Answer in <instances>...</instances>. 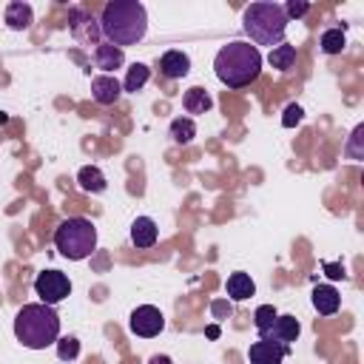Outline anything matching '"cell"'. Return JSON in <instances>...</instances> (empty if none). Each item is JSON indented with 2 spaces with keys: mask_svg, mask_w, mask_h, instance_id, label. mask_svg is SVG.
<instances>
[{
  "mask_svg": "<svg viewBox=\"0 0 364 364\" xmlns=\"http://www.w3.org/2000/svg\"><path fill=\"white\" fill-rule=\"evenodd\" d=\"M182 105H185V111H188V114H205V111H210V108H213V100H210V94H208L205 88L193 85V88H188V91H185Z\"/></svg>",
  "mask_w": 364,
  "mask_h": 364,
  "instance_id": "19",
  "label": "cell"
},
{
  "mask_svg": "<svg viewBox=\"0 0 364 364\" xmlns=\"http://www.w3.org/2000/svg\"><path fill=\"white\" fill-rule=\"evenodd\" d=\"M193 136H196V122H193L191 117H176V119L171 122V139H173L176 145H188Z\"/></svg>",
  "mask_w": 364,
  "mask_h": 364,
  "instance_id": "21",
  "label": "cell"
},
{
  "mask_svg": "<svg viewBox=\"0 0 364 364\" xmlns=\"http://www.w3.org/2000/svg\"><path fill=\"white\" fill-rule=\"evenodd\" d=\"M14 336L28 350H46L60 338V316L48 304H23L14 316Z\"/></svg>",
  "mask_w": 364,
  "mask_h": 364,
  "instance_id": "3",
  "label": "cell"
},
{
  "mask_svg": "<svg viewBox=\"0 0 364 364\" xmlns=\"http://www.w3.org/2000/svg\"><path fill=\"white\" fill-rule=\"evenodd\" d=\"M159 71H162V77H168V80H182V77L191 71V57H188L185 51H179V48H171V51L162 54Z\"/></svg>",
  "mask_w": 364,
  "mask_h": 364,
  "instance_id": "11",
  "label": "cell"
},
{
  "mask_svg": "<svg viewBox=\"0 0 364 364\" xmlns=\"http://www.w3.org/2000/svg\"><path fill=\"white\" fill-rule=\"evenodd\" d=\"M31 20H34V14H31V6H28V3L14 0V3L6 6V26H9V28L23 31V28L31 26Z\"/></svg>",
  "mask_w": 364,
  "mask_h": 364,
  "instance_id": "17",
  "label": "cell"
},
{
  "mask_svg": "<svg viewBox=\"0 0 364 364\" xmlns=\"http://www.w3.org/2000/svg\"><path fill=\"white\" fill-rule=\"evenodd\" d=\"M68 28H71V34H74V40L77 43H82V46H88V43H94V46H100V23L85 11V9H71L68 11Z\"/></svg>",
  "mask_w": 364,
  "mask_h": 364,
  "instance_id": "8",
  "label": "cell"
},
{
  "mask_svg": "<svg viewBox=\"0 0 364 364\" xmlns=\"http://www.w3.org/2000/svg\"><path fill=\"white\" fill-rule=\"evenodd\" d=\"M301 333V324L296 316H276V321L262 333L264 341H273V344H282V347H290Z\"/></svg>",
  "mask_w": 364,
  "mask_h": 364,
  "instance_id": "9",
  "label": "cell"
},
{
  "mask_svg": "<svg viewBox=\"0 0 364 364\" xmlns=\"http://www.w3.org/2000/svg\"><path fill=\"white\" fill-rule=\"evenodd\" d=\"M225 290H228V299H233V301H245V299H250V296L256 293V284H253V279H250L247 273L236 270V273L228 276Z\"/></svg>",
  "mask_w": 364,
  "mask_h": 364,
  "instance_id": "16",
  "label": "cell"
},
{
  "mask_svg": "<svg viewBox=\"0 0 364 364\" xmlns=\"http://www.w3.org/2000/svg\"><path fill=\"white\" fill-rule=\"evenodd\" d=\"M267 63H270L273 68H279V71H287V68H293V63H296V46H290V43H282V46L270 48V54H267Z\"/></svg>",
  "mask_w": 364,
  "mask_h": 364,
  "instance_id": "20",
  "label": "cell"
},
{
  "mask_svg": "<svg viewBox=\"0 0 364 364\" xmlns=\"http://www.w3.org/2000/svg\"><path fill=\"white\" fill-rule=\"evenodd\" d=\"M77 185H80L82 191H88V193H102V191L108 188V179H105V173H102L97 165H85V168H80V173H77Z\"/></svg>",
  "mask_w": 364,
  "mask_h": 364,
  "instance_id": "18",
  "label": "cell"
},
{
  "mask_svg": "<svg viewBox=\"0 0 364 364\" xmlns=\"http://www.w3.org/2000/svg\"><path fill=\"white\" fill-rule=\"evenodd\" d=\"M344 48V28H327L321 34V51L324 54H338Z\"/></svg>",
  "mask_w": 364,
  "mask_h": 364,
  "instance_id": "23",
  "label": "cell"
},
{
  "mask_svg": "<svg viewBox=\"0 0 364 364\" xmlns=\"http://www.w3.org/2000/svg\"><path fill=\"white\" fill-rule=\"evenodd\" d=\"M122 94V85L117 82V77L111 74H100L91 80V97L100 102V105H114Z\"/></svg>",
  "mask_w": 364,
  "mask_h": 364,
  "instance_id": "12",
  "label": "cell"
},
{
  "mask_svg": "<svg viewBox=\"0 0 364 364\" xmlns=\"http://www.w3.org/2000/svg\"><path fill=\"white\" fill-rule=\"evenodd\" d=\"M148 364H173V361H171L168 355H151V358H148Z\"/></svg>",
  "mask_w": 364,
  "mask_h": 364,
  "instance_id": "30",
  "label": "cell"
},
{
  "mask_svg": "<svg viewBox=\"0 0 364 364\" xmlns=\"http://www.w3.org/2000/svg\"><path fill=\"white\" fill-rule=\"evenodd\" d=\"M321 267L327 270V276H330V279H344V267H341L338 262H324Z\"/></svg>",
  "mask_w": 364,
  "mask_h": 364,
  "instance_id": "29",
  "label": "cell"
},
{
  "mask_svg": "<svg viewBox=\"0 0 364 364\" xmlns=\"http://www.w3.org/2000/svg\"><path fill=\"white\" fill-rule=\"evenodd\" d=\"M338 304H341V296L333 284H318L313 290V307L318 310V316H333L338 310Z\"/></svg>",
  "mask_w": 364,
  "mask_h": 364,
  "instance_id": "14",
  "label": "cell"
},
{
  "mask_svg": "<svg viewBox=\"0 0 364 364\" xmlns=\"http://www.w3.org/2000/svg\"><path fill=\"white\" fill-rule=\"evenodd\" d=\"M77 353H80V341H77L74 336L57 338V355H60L63 361H74V358H77Z\"/></svg>",
  "mask_w": 364,
  "mask_h": 364,
  "instance_id": "25",
  "label": "cell"
},
{
  "mask_svg": "<svg viewBox=\"0 0 364 364\" xmlns=\"http://www.w3.org/2000/svg\"><path fill=\"white\" fill-rule=\"evenodd\" d=\"M208 336H210V338H216V336H219V327H216V324H210V327H208Z\"/></svg>",
  "mask_w": 364,
  "mask_h": 364,
  "instance_id": "31",
  "label": "cell"
},
{
  "mask_svg": "<svg viewBox=\"0 0 364 364\" xmlns=\"http://www.w3.org/2000/svg\"><path fill=\"white\" fill-rule=\"evenodd\" d=\"M301 114H304V111H301V105H296V102H290V105L284 108V117H282V125H284V128H296V125L301 122Z\"/></svg>",
  "mask_w": 364,
  "mask_h": 364,
  "instance_id": "26",
  "label": "cell"
},
{
  "mask_svg": "<svg viewBox=\"0 0 364 364\" xmlns=\"http://www.w3.org/2000/svg\"><path fill=\"white\" fill-rule=\"evenodd\" d=\"M100 31L105 37V43L122 48V46H134L145 37L148 31V11L139 0H114L105 3L102 17H100Z\"/></svg>",
  "mask_w": 364,
  "mask_h": 364,
  "instance_id": "1",
  "label": "cell"
},
{
  "mask_svg": "<svg viewBox=\"0 0 364 364\" xmlns=\"http://www.w3.org/2000/svg\"><path fill=\"white\" fill-rule=\"evenodd\" d=\"M156 236H159V230H156V222L151 216H136L134 219V225H131V242L136 247H154L156 245Z\"/></svg>",
  "mask_w": 364,
  "mask_h": 364,
  "instance_id": "13",
  "label": "cell"
},
{
  "mask_svg": "<svg viewBox=\"0 0 364 364\" xmlns=\"http://www.w3.org/2000/svg\"><path fill=\"white\" fill-rule=\"evenodd\" d=\"M361 134H364V125H358V128L353 131V139H350V145H347V154H350L353 159H364V154H361V148H358Z\"/></svg>",
  "mask_w": 364,
  "mask_h": 364,
  "instance_id": "28",
  "label": "cell"
},
{
  "mask_svg": "<svg viewBox=\"0 0 364 364\" xmlns=\"http://www.w3.org/2000/svg\"><path fill=\"white\" fill-rule=\"evenodd\" d=\"M54 245L71 262L88 259L94 253V247H97V228L85 216H71V219H65V222L57 225Z\"/></svg>",
  "mask_w": 364,
  "mask_h": 364,
  "instance_id": "5",
  "label": "cell"
},
{
  "mask_svg": "<svg viewBox=\"0 0 364 364\" xmlns=\"http://www.w3.org/2000/svg\"><path fill=\"white\" fill-rule=\"evenodd\" d=\"M307 11H310V3H304V0H287V6H284L287 20L290 17H304Z\"/></svg>",
  "mask_w": 364,
  "mask_h": 364,
  "instance_id": "27",
  "label": "cell"
},
{
  "mask_svg": "<svg viewBox=\"0 0 364 364\" xmlns=\"http://www.w3.org/2000/svg\"><path fill=\"white\" fill-rule=\"evenodd\" d=\"M34 293L40 296L43 304L54 307V304H60L63 299H68L71 282H68V276L60 273V270H43V273H37V279H34Z\"/></svg>",
  "mask_w": 364,
  "mask_h": 364,
  "instance_id": "6",
  "label": "cell"
},
{
  "mask_svg": "<svg viewBox=\"0 0 364 364\" xmlns=\"http://www.w3.org/2000/svg\"><path fill=\"white\" fill-rule=\"evenodd\" d=\"M276 316H279V313H276V307H273V304H262V307H256V313H253V321H256V330H259V336H262V333H264V330H267V327L276 321Z\"/></svg>",
  "mask_w": 364,
  "mask_h": 364,
  "instance_id": "24",
  "label": "cell"
},
{
  "mask_svg": "<svg viewBox=\"0 0 364 364\" xmlns=\"http://www.w3.org/2000/svg\"><path fill=\"white\" fill-rule=\"evenodd\" d=\"M148 77H151V68L145 65V63H134L131 68H128V74H125V82H122V88L128 91V94H136L145 82H148Z\"/></svg>",
  "mask_w": 364,
  "mask_h": 364,
  "instance_id": "22",
  "label": "cell"
},
{
  "mask_svg": "<svg viewBox=\"0 0 364 364\" xmlns=\"http://www.w3.org/2000/svg\"><path fill=\"white\" fill-rule=\"evenodd\" d=\"M242 26L245 34L256 43V46H282L284 43V31H287V14L282 3H250L242 14Z\"/></svg>",
  "mask_w": 364,
  "mask_h": 364,
  "instance_id": "4",
  "label": "cell"
},
{
  "mask_svg": "<svg viewBox=\"0 0 364 364\" xmlns=\"http://www.w3.org/2000/svg\"><path fill=\"white\" fill-rule=\"evenodd\" d=\"M213 71L219 77L222 85L228 88H245L250 85L259 71H262V54L256 46L245 43V40H233L228 46H222L213 57Z\"/></svg>",
  "mask_w": 364,
  "mask_h": 364,
  "instance_id": "2",
  "label": "cell"
},
{
  "mask_svg": "<svg viewBox=\"0 0 364 364\" xmlns=\"http://www.w3.org/2000/svg\"><path fill=\"white\" fill-rule=\"evenodd\" d=\"M128 327H131V333L139 336V338H154V336L162 333V327H165V316H162V310L154 307V304H139V307L131 313Z\"/></svg>",
  "mask_w": 364,
  "mask_h": 364,
  "instance_id": "7",
  "label": "cell"
},
{
  "mask_svg": "<svg viewBox=\"0 0 364 364\" xmlns=\"http://www.w3.org/2000/svg\"><path fill=\"white\" fill-rule=\"evenodd\" d=\"M94 63H97V68H102L105 74H111L114 68H119L125 63V54H122V48H117L111 43H100L94 48Z\"/></svg>",
  "mask_w": 364,
  "mask_h": 364,
  "instance_id": "15",
  "label": "cell"
},
{
  "mask_svg": "<svg viewBox=\"0 0 364 364\" xmlns=\"http://www.w3.org/2000/svg\"><path fill=\"white\" fill-rule=\"evenodd\" d=\"M290 347H282V344H273V341H253L250 350H247V361L250 364H282L287 358Z\"/></svg>",
  "mask_w": 364,
  "mask_h": 364,
  "instance_id": "10",
  "label": "cell"
}]
</instances>
